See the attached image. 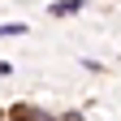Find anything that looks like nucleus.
Returning <instances> with one entry per match:
<instances>
[{
    "label": "nucleus",
    "mask_w": 121,
    "mask_h": 121,
    "mask_svg": "<svg viewBox=\"0 0 121 121\" xmlns=\"http://www.w3.org/2000/svg\"><path fill=\"white\" fill-rule=\"evenodd\" d=\"M82 4H86V0H56V4H52V17H73Z\"/></svg>",
    "instance_id": "f257e3e1"
},
{
    "label": "nucleus",
    "mask_w": 121,
    "mask_h": 121,
    "mask_svg": "<svg viewBox=\"0 0 121 121\" xmlns=\"http://www.w3.org/2000/svg\"><path fill=\"white\" fill-rule=\"evenodd\" d=\"M13 117H17V121H60V117H52V112H43V108H17Z\"/></svg>",
    "instance_id": "f03ea898"
},
{
    "label": "nucleus",
    "mask_w": 121,
    "mask_h": 121,
    "mask_svg": "<svg viewBox=\"0 0 121 121\" xmlns=\"http://www.w3.org/2000/svg\"><path fill=\"white\" fill-rule=\"evenodd\" d=\"M13 35H26V22H4L0 26V39H13Z\"/></svg>",
    "instance_id": "7ed1b4c3"
},
{
    "label": "nucleus",
    "mask_w": 121,
    "mask_h": 121,
    "mask_svg": "<svg viewBox=\"0 0 121 121\" xmlns=\"http://www.w3.org/2000/svg\"><path fill=\"white\" fill-rule=\"evenodd\" d=\"M0 121H17V117H13V112H0Z\"/></svg>",
    "instance_id": "20e7f679"
}]
</instances>
